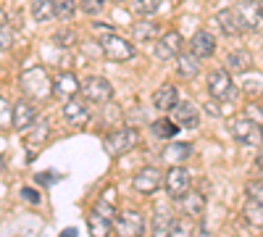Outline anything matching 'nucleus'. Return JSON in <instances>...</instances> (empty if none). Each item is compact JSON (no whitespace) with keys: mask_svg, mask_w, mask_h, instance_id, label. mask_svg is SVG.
Wrapping results in <instances>:
<instances>
[{"mask_svg":"<svg viewBox=\"0 0 263 237\" xmlns=\"http://www.w3.org/2000/svg\"><path fill=\"white\" fill-rule=\"evenodd\" d=\"M177 103H179V93L174 84H161L156 90V95H153V105H156L158 111H171Z\"/></svg>","mask_w":263,"mask_h":237,"instance_id":"obj_20","label":"nucleus"},{"mask_svg":"<svg viewBox=\"0 0 263 237\" xmlns=\"http://www.w3.org/2000/svg\"><path fill=\"white\" fill-rule=\"evenodd\" d=\"M190 156H192V145L190 142H171L163 150V158L171 161V163H184Z\"/></svg>","mask_w":263,"mask_h":237,"instance_id":"obj_25","label":"nucleus"},{"mask_svg":"<svg viewBox=\"0 0 263 237\" xmlns=\"http://www.w3.org/2000/svg\"><path fill=\"white\" fill-rule=\"evenodd\" d=\"M13 45V32H11V24H8V16L0 19V48L8 50Z\"/></svg>","mask_w":263,"mask_h":237,"instance_id":"obj_33","label":"nucleus"},{"mask_svg":"<svg viewBox=\"0 0 263 237\" xmlns=\"http://www.w3.org/2000/svg\"><path fill=\"white\" fill-rule=\"evenodd\" d=\"M87 224H90V232H92V234H108V232H111V229L116 227L111 219L100 216L98 211H92V216H90V222H87Z\"/></svg>","mask_w":263,"mask_h":237,"instance_id":"obj_28","label":"nucleus"},{"mask_svg":"<svg viewBox=\"0 0 263 237\" xmlns=\"http://www.w3.org/2000/svg\"><path fill=\"white\" fill-rule=\"evenodd\" d=\"M163 187H166V192H168L174 200H179L184 192L190 190V171H187L182 163H171V169L166 171Z\"/></svg>","mask_w":263,"mask_h":237,"instance_id":"obj_9","label":"nucleus"},{"mask_svg":"<svg viewBox=\"0 0 263 237\" xmlns=\"http://www.w3.org/2000/svg\"><path fill=\"white\" fill-rule=\"evenodd\" d=\"M161 3L163 0H135L132 8H135V13H140V16H153V13L161 11Z\"/></svg>","mask_w":263,"mask_h":237,"instance_id":"obj_29","label":"nucleus"},{"mask_svg":"<svg viewBox=\"0 0 263 237\" xmlns=\"http://www.w3.org/2000/svg\"><path fill=\"white\" fill-rule=\"evenodd\" d=\"M255 169H260V171H263V150L255 156Z\"/></svg>","mask_w":263,"mask_h":237,"instance_id":"obj_43","label":"nucleus"},{"mask_svg":"<svg viewBox=\"0 0 263 237\" xmlns=\"http://www.w3.org/2000/svg\"><path fill=\"white\" fill-rule=\"evenodd\" d=\"M32 19L40 21V24H45V21L55 19L58 16V8H55V0H32Z\"/></svg>","mask_w":263,"mask_h":237,"instance_id":"obj_23","label":"nucleus"},{"mask_svg":"<svg viewBox=\"0 0 263 237\" xmlns=\"http://www.w3.org/2000/svg\"><path fill=\"white\" fill-rule=\"evenodd\" d=\"M55 8H58V19L69 21L77 11V0H55Z\"/></svg>","mask_w":263,"mask_h":237,"instance_id":"obj_34","label":"nucleus"},{"mask_svg":"<svg viewBox=\"0 0 263 237\" xmlns=\"http://www.w3.org/2000/svg\"><path fill=\"white\" fill-rule=\"evenodd\" d=\"M140 142V135H137V129H132V126H119V129H111L105 137H103V145L108 150V156H124L129 153L132 148H135Z\"/></svg>","mask_w":263,"mask_h":237,"instance_id":"obj_4","label":"nucleus"},{"mask_svg":"<svg viewBox=\"0 0 263 237\" xmlns=\"http://www.w3.org/2000/svg\"><path fill=\"white\" fill-rule=\"evenodd\" d=\"M245 192H248V198H253V200H258V203H263V182H258V179H253V182H248V187H245Z\"/></svg>","mask_w":263,"mask_h":237,"instance_id":"obj_37","label":"nucleus"},{"mask_svg":"<svg viewBox=\"0 0 263 237\" xmlns=\"http://www.w3.org/2000/svg\"><path fill=\"white\" fill-rule=\"evenodd\" d=\"M182 45H184V40L179 32H166L163 37H158V45L153 48V56L158 61H171L182 53Z\"/></svg>","mask_w":263,"mask_h":237,"instance_id":"obj_11","label":"nucleus"},{"mask_svg":"<svg viewBox=\"0 0 263 237\" xmlns=\"http://www.w3.org/2000/svg\"><path fill=\"white\" fill-rule=\"evenodd\" d=\"M132 37H135L137 42H150V40H156V37H158V24H156V21H150V19L135 21V24H132Z\"/></svg>","mask_w":263,"mask_h":237,"instance_id":"obj_24","label":"nucleus"},{"mask_svg":"<svg viewBox=\"0 0 263 237\" xmlns=\"http://www.w3.org/2000/svg\"><path fill=\"white\" fill-rule=\"evenodd\" d=\"M229 132L237 142L250 148H263V124L255 121L253 116H234L229 121Z\"/></svg>","mask_w":263,"mask_h":237,"instance_id":"obj_2","label":"nucleus"},{"mask_svg":"<svg viewBox=\"0 0 263 237\" xmlns=\"http://www.w3.org/2000/svg\"><path fill=\"white\" fill-rule=\"evenodd\" d=\"M21 90H24L32 100H45L53 95V82L48 77V71L42 66H29L21 71Z\"/></svg>","mask_w":263,"mask_h":237,"instance_id":"obj_1","label":"nucleus"},{"mask_svg":"<svg viewBox=\"0 0 263 237\" xmlns=\"http://www.w3.org/2000/svg\"><path fill=\"white\" fill-rule=\"evenodd\" d=\"M34 121H37V108L29 100H18L13 105V129L16 132H27Z\"/></svg>","mask_w":263,"mask_h":237,"instance_id":"obj_14","label":"nucleus"},{"mask_svg":"<svg viewBox=\"0 0 263 237\" xmlns=\"http://www.w3.org/2000/svg\"><path fill=\"white\" fill-rule=\"evenodd\" d=\"M200 56H195L192 50L190 53H179L177 56V74H179V79H192V77H197V71H200Z\"/></svg>","mask_w":263,"mask_h":237,"instance_id":"obj_19","label":"nucleus"},{"mask_svg":"<svg viewBox=\"0 0 263 237\" xmlns=\"http://www.w3.org/2000/svg\"><path fill=\"white\" fill-rule=\"evenodd\" d=\"M53 42H55V45H61V48H69V45H74V32L71 29H63V32H58L53 37Z\"/></svg>","mask_w":263,"mask_h":237,"instance_id":"obj_38","label":"nucleus"},{"mask_svg":"<svg viewBox=\"0 0 263 237\" xmlns=\"http://www.w3.org/2000/svg\"><path fill=\"white\" fill-rule=\"evenodd\" d=\"M82 98L90 100L92 105H103L114 98V87L105 77H90L82 84Z\"/></svg>","mask_w":263,"mask_h":237,"instance_id":"obj_8","label":"nucleus"},{"mask_svg":"<svg viewBox=\"0 0 263 237\" xmlns=\"http://www.w3.org/2000/svg\"><path fill=\"white\" fill-rule=\"evenodd\" d=\"M171 216L166 211H156V219H153V232L156 234H168L171 232Z\"/></svg>","mask_w":263,"mask_h":237,"instance_id":"obj_30","label":"nucleus"},{"mask_svg":"<svg viewBox=\"0 0 263 237\" xmlns=\"http://www.w3.org/2000/svg\"><path fill=\"white\" fill-rule=\"evenodd\" d=\"M205 84H208V95L213 100H218V103H229V100H234L239 95V90H237V84H234L229 69H213L208 74V82Z\"/></svg>","mask_w":263,"mask_h":237,"instance_id":"obj_3","label":"nucleus"},{"mask_svg":"<svg viewBox=\"0 0 263 237\" xmlns=\"http://www.w3.org/2000/svg\"><path fill=\"white\" fill-rule=\"evenodd\" d=\"M63 119H66V124H71L74 129H82V126H87L90 124V119H92V111H90V100H82V98H69L63 103Z\"/></svg>","mask_w":263,"mask_h":237,"instance_id":"obj_7","label":"nucleus"},{"mask_svg":"<svg viewBox=\"0 0 263 237\" xmlns=\"http://www.w3.org/2000/svg\"><path fill=\"white\" fill-rule=\"evenodd\" d=\"M258 3H263V0H258Z\"/></svg>","mask_w":263,"mask_h":237,"instance_id":"obj_44","label":"nucleus"},{"mask_svg":"<svg viewBox=\"0 0 263 237\" xmlns=\"http://www.w3.org/2000/svg\"><path fill=\"white\" fill-rule=\"evenodd\" d=\"M216 21H218V27H221V32L227 37H237V34H242V24H239V19L234 13V8H224L221 13H216Z\"/></svg>","mask_w":263,"mask_h":237,"instance_id":"obj_21","label":"nucleus"},{"mask_svg":"<svg viewBox=\"0 0 263 237\" xmlns=\"http://www.w3.org/2000/svg\"><path fill=\"white\" fill-rule=\"evenodd\" d=\"M145 229V222L137 211H124L119 213V219H116V232L119 234H142Z\"/></svg>","mask_w":263,"mask_h":237,"instance_id":"obj_17","label":"nucleus"},{"mask_svg":"<svg viewBox=\"0 0 263 237\" xmlns=\"http://www.w3.org/2000/svg\"><path fill=\"white\" fill-rule=\"evenodd\" d=\"M92 32H95L100 40H105V37L116 34V32H114V27H111V24H103V21H95V24H92Z\"/></svg>","mask_w":263,"mask_h":237,"instance_id":"obj_39","label":"nucleus"},{"mask_svg":"<svg viewBox=\"0 0 263 237\" xmlns=\"http://www.w3.org/2000/svg\"><path fill=\"white\" fill-rule=\"evenodd\" d=\"M21 198H24L27 203H40L37 190H32V187H24V190H21Z\"/></svg>","mask_w":263,"mask_h":237,"instance_id":"obj_41","label":"nucleus"},{"mask_svg":"<svg viewBox=\"0 0 263 237\" xmlns=\"http://www.w3.org/2000/svg\"><path fill=\"white\" fill-rule=\"evenodd\" d=\"M48 135H50V121L48 119H37L27 132H24V145L32 150V148H37V145H42L48 140Z\"/></svg>","mask_w":263,"mask_h":237,"instance_id":"obj_18","label":"nucleus"},{"mask_svg":"<svg viewBox=\"0 0 263 237\" xmlns=\"http://www.w3.org/2000/svg\"><path fill=\"white\" fill-rule=\"evenodd\" d=\"M179 124L174 121V119H158V121H153V126H150V132L156 135V137H161V140H168V137H174L179 132Z\"/></svg>","mask_w":263,"mask_h":237,"instance_id":"obj_27","label":"nucleus"},{"mask_svg":"<svg viewBox=\"0 0 263 237\" xmlns=\"http://www.w3.org/2000/svg\"><path fill=\"white\" fill-rule=\"evenodd\" d=\"M95 211L100 213V216H105V219H111L114 224H116V219H119V216H116V208H114L111 203H108L105 198H100V200L95 203Z\"/></svg>","mask_w":263,"mask_h":237,"instance_id":"obj_36","label":"nucleus"},{"mask_svg":"<svg viewBox=\"0 0 263 237\" xmlns=\"http://www.w3.org/2000/svg\"><path fill=\"white\" fill-rule=\"evenodd\" d=\"M0 126H3V132H8V129L13 126V108H11V103L6 98L0 100Z\"/></svg>","mask_w":263,"mask_h":237,"instance_id":"obj_31","label":"nucleus"},{"mask_svg":"<svg viewBox=\"0 0 263 237\" xmlns=\"http://www.w3.org/2000/svg\"><path fill=\"white\" fill-rule=\"evenodd\" d=\"M171 119L177 121L182 129H195L197 124H200V111H197L192 103H187V100H179V103L171 108Z\"/></svg>","mask_w":263,"mask_h":237,"instance_id":"obj_13","label":"nucleus"},{"mask_svg":"<svg viewBox=\"0 0 263 237\" xmlns=\"http://www.w3.org/2000/svg\"><path fill=\"white\" fill-rule=\"evenodd\" d=\"M242 216H245V222L250 224V227H263V203H258V200H253V198H248V203H245V208H242Z\"/></svg>","mask_w":263,"mask_h":237,"instance_id":"obj_26","label":"nucleus"},{"mask_svg":"<svg viewBox=\"0 0 263 237\" xmlns=\"http://www.w3.org/2000/svg\"><path fill=\"white\" fill-rule=\"evenodd\" d=\"M163 182H166V177L161 174L156 166L140 169L137 174H135V179H132V185H135V190L140 192V195H153V192H156Z\"/></svg>","mask_w":263,"mask_h":237,"instance_id":"obj_10","label":"nucleus"},{"mask_svg":"<svg viewBox=\"0 0 263 237\" xmlns=\"http://www.w3.org/2000/svg\"><path fill=\"white\" fill-rule=\"evenodd\" d=\"M227 69L229 71H237V74H245V71H250L253 69V56H250V50H232L229 56H227Z\"/></svg>","mask_w":263,"mask_h":237,"instance_id":"obj_22","label":"nucleus"},{"mask_svg":"<svg viewBox=\"0 0 263 237\" xmlns=\"http://www.w3.org/2000/svg\"><path fill=\"white\" fill-rule=\"evenodd\" d=\"M248 116H253L255 121L263 124V103H253V105H250V111H248Z\"/></svg>","mask_w":263,"mask_h":237,"instance_id":"obj_40","label":"nucleus"},{"mask_svg":"<svg viewBox=\"0 0 263 237\" xmlns=\"http://www.w3.org/2000/svg\"><path fill=\"white\" fill-rule=\"evenodd\" d=\"M190 50H192L195 56H200V58H211V56L216 53V37H213L211 32H205V29L195 32L192 40H190Z\"/></svg>","mask_w":263,"mask_h":237,"instance_id":"obj_16","label":"nucleus"},{"mask_svg":"<svg viewBox=\"0 0 263 237\" xmlns=\"http://www.w3.org/2000/svg\"><path fill=\"white\" fill-rule=\"evenodd\" d=\"M79 93H82V84H79V79L71 71H63V74H58L53 79V98H58V100L66 103L69 98H74Z\"/></svg>","mask_w":263,"mask_h":237,"instance_id":"obj_12","label":"nucleus"},{"mask_svg":"<svg viewBox=\"0 0 263 237\" xmlns=\"http://www.w3.org/2000/svg\"><path fill=\"white\" fill-rule=\"evenodd\" d=\"M179 208H182V216L200 219V216H203V211H205V198H203V192H192V190H187L184 195L179 198Z\"/></svg>","mask_w":263,"mask_h":237,"instance_id":"obj_15","label":"nucleus"},{"mask_svg":"<svg viewBox=\"0 0 263 237\" xmlns=\"http://www.w3.org/2000/svg\"><path fill=\"white\" fill-rule=\"evenodd\" d=\"M192 229H195V219L182 216V219H174L171 222V232L168 234H190Z\"/></svg>","mask_w":263,"mask_h":237,"instance_id":"obj_32","label":"nucleus"},{"mask_svg":"<svg viewBox=\"0 0 263 237\" xmlns=\"http://www.w3.org/2000/svg\"><path fill=\"white\" fill-rule=\"evenodd\" d=\"M100 50H103V56L111 63H124V61H132L137 56L135 45H132L129 40L119 37V34H111V37L100 40Z\"/></svg>","mask_w":263,"mask_h":237,"instance_id":"obj_6","label":"nucleus"},{"mask_svg":"<svg viewBox=\"0 0 263 237\" xmlns=\"http://www.w3.org/2000/svg\"><path fill=\"white\" fill-rule=\"evenodd\" d=\"M79 8L87 16H95V13H100L105 8V0H79Z\"/></svg>","mask_w":263,"mask_h":237,"instance_id":"obj_35","label":"nucleus"},{"mask_svg":"<svg viewBox=\"0 0 263 237\" xmlns=\"http://www.w3.org/2000/svg\"><path fill=\"white\" fill-rule=\"evenodd\" d=\"M232 8H234V13H237L245 32H260L263 29V6L258 0H239Z\"/></svg>","mask_w":263,"mask_h":237,"instance_id":"obj_5","label":"nucleus"},{"mask_svg":"<svg viewBox=\"0 0 263 237\" xmlns=\"http://www.w3.org/2000/svg\"><path fill=\"white\" fill-rule=\"evenodd\" d=\"M216 103H218V100H216ZM216 103H208V105H205L211 116H218V114H221V111H218V105H216Z\"/></svg>","mask_w":263,"mask_h":237,"instance_id":"obj_42","label":"nucleus"}]
</instances>
